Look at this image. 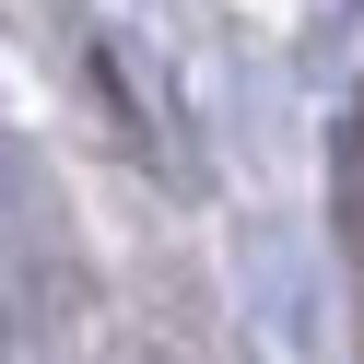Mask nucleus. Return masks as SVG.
I'll return each instance as SVG.
<instances>
[{"label":"nucleus","mask_w":364,"mask_h":364,"mask_svg":"<svg viewBox=\"0 0 364 364\" xmlns=\"http://www.w3.org/2000/svg\"><path fill=\"white\" fill-rule=\"evenodd\" d=\"M341 223H353V247H364V129L341 141Z\"/></svg>","instance_id":"obj_1"}]
</instances>
